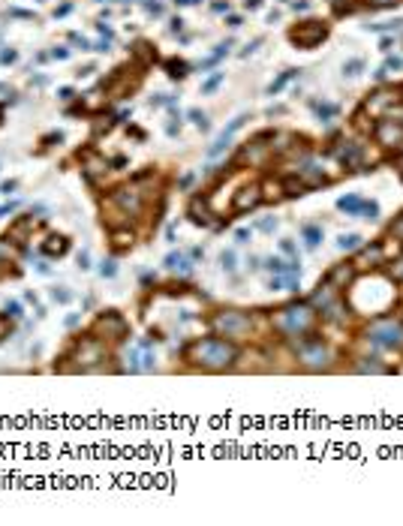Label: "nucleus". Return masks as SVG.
Here are the masks:
<instances>
[{"label": "nucleus", "mask_w": 403, "mask_h": 526, "mask_svg": "<svg viewBox=\"0 0 403 526\" xmlns=\"http://www.w3.org/2000/svg\"><path fill=\"white\" fill-rule=\"evenodd\" d=\"M262 199H265L262 187H259V184H247V187H241V190L235 193V199H232V211H235V214H247V211H253Z\"/></svg>", "instance_id": "nucleus-11"}, {"label": "nucleus", "mask_w": 403, "mask_h": 526, "mask_svg": "<svg viewBox=\"0 0 403 526\" xmlns=\"http://www.w3.org/2000/svg\"><path fill=\"white\" fill-rule=\"evenodd\" d=\"M33 226H36V220H33V214H27V217H15L12 223H9V229H6V241H12V244H27V241H33L30 238V232H33Z\"/></svg>", "instance_id": "nucleus-12"}, {"label": "nucleus", "mask_w": 403, "mask_h": 526, "mask_svg": "<svg viewBox=\"0 0 403 526\" xmlns=\"http://www.w3.org/2000/svg\"><path fill=\"white\" fill-rule=\"evenodd\" d=\"M69 9H72V6H69V3H63V6H60V9H54V15H66V12H69Z\"/></svg>", "instance_id": "nucleus-58"}, {"label": "nucleus", "mask_w": 403, "mask_h": 526, "mask_svg": "<svg viewBox=\"0 0 403 526\" xmlns=\"http://www.w3.org/2000/svg\"><path fill=\"white\" fill-rule=\"evenodd\" d=\"M15 57H18V54H15V51H3V60H6V63H12V60H15Z\"/></svg>", "instance_id": "nucleus-61"}, {"label": "nucleus", "mask_w": 403, "mask_h": 526, "mask_svg": "<svg viewBox=\"0 0 403 526\" xmlns=\"http://www.w3.org/2000/svg\"><path fill=\"white\" fill-rule=\"evenodd\" d=\"M6 313H9L12 319H21V316H24V307H21V301H6Z\"/></svg>", "instance_id": "nucleus-40"}, {"label": "nucleus", "mask_w": 403, "mask_h": 526, "mask_svg": "<svg viewBox=\"0 0 403 526\" xmlns=\"http://www.w3.org/2000/svg\"><path fill=\"white\" fill-rule=\"evenodd\" d=\"M262 6V0H247V9H259Z\"/></svg>", "instance_id": "nucleus-63"}, {"label": "nucleus", "mask_w": 403, "mask_h": 526, "mask_svg": "<svg viewBox=\"0 0 403 526\" xmlns=\"http://www.w3.org/2000/svg\"><path fill=\"white\" fill-rule=\"evenodd\" d=\"M364 202H367V199H361V196H355V193H346V196L337 199V211L346 214V217H361V214H364Z\"/></svg>", "instance_id": "nucleus-18"}, {"label": "nucleus", "mask_w": 403, "mask_h": 526, "mask_svg": "<svg viewBox=\"0 0 403 526\" xmlns=\"http://www.w3.org/2000/svg\"><path fill=\"white\" fill-rule=\"evenodd\" d=\"M394 3H400V0H370V6H373V9H382V6H394Z\"/></svg>", "instance_id": "nucleus-49"}, {"label": "nucleus", "mask_w": 403, "mask_h": 526, "mask_svg": "<svg viewBox=\"0 0 403 526\" xmlns=\"http://www.w3.org/2000/svg\"><path fill=\"white\" fill-rule=\"evenodd\" d=\"M388 262V256H385V241H373V244H361L358 247V256H355V268L358 271H379L382 265Z\"/></svg>", "instance_id": "nucleus-8"}, {"label": "nucleus", "mask_w": 403, "mask_h": 526, "mask_svg": "<svg viewBox=\"0 0 403 526\" xmlns=\"http://www.w3.org/2000/svg\"><path fill=\"white\" fill-rule=\"evenodd\" d=\"M115 274H118V262H115V259H103V262H100V277L112 280Z\"/></svg>", "instance_id": "nucleus-28"}, {"label": "nucleus", "mask_w": 403, "mask_h": 526, "mask_svg": "<svg viewBox=\"0 0 403 526\" xmlns=\"http://www.w3.org/2000/svg\"><path fill=\"white\" fill-rule=\"evenodd\" d=\"M15 208H18V202H9V205H0V220H3V217H9V214H12Z\"/></svg>", "instance_id": "nucleus-47"}, {"label": "nucleus", "mask_w": 403, "mask_h": 526, "mask_svg": "<svg viewBox=\"0 0 403 526\" xmlns=\"http://www.w3.org/2000/svg\"><path fill=\"white\" fill-rule=\"evenodd\" d=\"M361 244H364V238H361L358 232H343V235L337 238V250H340V253H355Z\"/></svg>", "instance_id": "nucleus-21"}, {"label": "nucleus", "mask_w": 403, "mask_h": 526, "mask_svg": "<svg viewBox=\"0 0 403 526\" xmlns=\"http://www.w3.org/2000/svg\"><path fill=\"white\" fill-rule=\"evenodd\" d=\"M295 72H298V69H286V72H283L277 81H271V84H268V94H277V91H280V87H283V84H286V81H289Z\"/></svg>", "instance_id": "nucleus-33"}, {"label": "nucleus", "mask_w": 403, "mask_h": 526, "mask_svg": "<svg viewBox=\"0 0 403 526\" xmlns=\"http://www.w3.org/2000/svg\"><path fill=\"white\" fill-rule=\"evenodd\" d=\"M202 256H205V250H202V247H193V250H190V259H193V262H199Z\"/></svg>", "instance_id": "nucleus-53"}, {"label": "nucleus", "mask_w": 403, "mask_h": 526, "mask_svg": "<svg viewBox=\"0 0 403 526\" xmlns=\"http://www.w3.org/2000/svg\"><path fill=\"white\" fill-rule=\"evenodd\" d=\"M280 253H286V256H292V259H301V253H298V247L286 238V241H280Z\"/></svg>", "instance_id": "nucleus-39"}, {"label": "nucleus", "mask_w": 403, "mask_h": 526, "mask_svg": "<svg viewBox=\"0 0 403 526\" xmlns=\"http://www.w3.org/2000/svg\"><path fill=\"white\" fill-rule=\"evenodd\" d=\"M106 358H109V343H103L94 334H88V337L78 334V340L60 355V361H72V364L63 367V373H94V370H103Z\"/></svg>", "instance_id": "nucleus-3"}, {"label": "nucleus", "mask_w": 403, "mask_h": 526, "mask_svg": "<svg viewBox=\"0 0 403 526\" xmlns=\"http://www.w3.org/2000/svg\"><path fill=\"white\" fill-rule=\"evenodd\" d=\"M69 247H72V244H69V238H66V235H48V238L42 241V247H39V250H42L45 256H51V259H54V256L60 259V256H66V253H69Z\"/></svg>", "instance_id": "nucleus-16"}, {"label": "nucleus", "mask_w": 403, "mask_h": 526, "mask_svg": "<svg viewBox=\"0 0 403 526\" xmlns=\"http://www.w3.org/2000/svg\"><path fill=\"white\" fill-rule=\"evenodd\" d=\"M133 244H135V232L130 226L112 229V250L115 253H127V250H133Z\"/></svg>", "instance_id": "nucleus-15"}, {"label": "nucleus", "mask_w": 403, "mask_h": 526, "mask_svg": "<svg viewBox=\"0 0 403 526\" xmlns=\"http://www.w3.org/2000/svg\"><path fill=\"white\" fill-rule=\"evenodd\" d=\"M247 268H250L253 274H256V271L262 268V265H259V256H250V259H247Z\"/></svg>", "instance_id": "nucleus-51"}, {"label": "nucleus", "mask_w": 403, "mask_h": 526, "mask_svg": "<svg viewBox=\"0 0 403 526\" xmlns=\"http://www.w3.org/2000/svg\"><path fill=\"white\" fill-rule=\"evenodd\" d=\"M166 241H169V244H175V226H169V229H166Z\"/></svg>", "instance_id": "nucleus-56"}, {"label": "nucleus", "mask_w": 403, "mask_h": 526, "mask_svg": "<svg viewBox=\"0 0 403 526\" xmlns=\"http://www.w3.org/2000/svg\"><path fill=\"white\" fill-rule=\"evenodd\" d=\"M292 349H295V358L304 370L310 373H328L337 361V352H334V346L328 340H322V334L310 331L307 337L301 340H292Z\"/></svg>", "instance_id": "nucleus-4"}, {"label": "nucleus", "mask_w": 403, "mask_h": 526, "mask_svg": "<svg viewBox=\"0 0 403 526\" xmlns=\"http://www.w3.org/2000/svg\"><path fill=\"white\" fill-rule=\"evenodd\" d=\"M51 301H54V304H69V301H72V292H69L66 286H54V289H51Z\"/></svg>", "instance_id": "nucleus-29"}, {"label": "nucleus", "mask_w": 403, "mask_h": 526, "mask_svg": "<svg viewBox=\"0 0 403 526\" xmlns=\"http://www.w3.org/2000/svg\"><path fill=\"white\" fill-rule=\"evenodd\" d=\"M181 358L196 367V370H205V373H223V370H232L241 358V349L238 343L220 337V334H211V337H196L190 340L184 349H181Z\"/></svg>", "instance_id": "nucleus-1"}, {"label": "nucleus", "mask_w": 403, "mask_h": 526, "mask_svg": "<svg viewBox=\"0 0 403 526\" xmlns=\"http://www.w3.org/2000/svg\"><path fill=\"white\" fill-rule=\"evenodd\" d=\"M153 283H156V274H153V271H144V274H141V289H150Z\"/></svg>", "instance_id": "nucleus-44"}, {"label": "nucleus", "mask_w": 403, "mask_h": 526, "mask_svg": "<svg viewBox=\"0 0 403 526\" xmlns=\"http://www.w3.org/2000/svg\"><path fill=\"white\" fill-rule=\"evenodd\" d=\"M253 325H256V316H253V313L235 310V307L217 310V313L211 316V331L220 334V337H226V340H232V343L247 340V337L253 334Z\"/></svg>", "instance_id": "nucleus-6"}, {"label": "nucleus", "mask_w": 403, "mask_h": 526, "mask_svg": "<svg viewBox=\"0 0 403 526\" xmlns=\"http://www.w3.org/2000/svg\"><path fill=\"white\" fill-rule=\"evenodd\" d=\"M51 54H54V57H57V60H63V57H69V51H66V48H54V51H51Z\"/></svg>", "instance_id": "nucleus-54"}, {"label": "nucleus", "mask_w": 403, "mask_h": 526, "mask_svg": "<svg viewBox=\"0 0 403 526\" xmlns=\"http://www.w3.org/2000/svg\"><path fill=\"white\" fill-rule=\"evenodd\" d=\"M313 109L319 112V121H331L337 115V106H331V103H313Z\"/></svg>", "instance_id": "nucleus-25"}, {"label": "nucleus", "mask_w": 403, "mask_h": 526, "mask_svg": "<svg viewBox=\"0 0 403 526\" xmlns=\"http://www.w3.org/2000/svg\"><path fill=\"white\" fill-rule=\"evenodd\" d=\"M220 268H223L226 274H235V268H238V256H235V250H223V253H220Z\"/></svg>", "instance_id": "nucleus-23"}, {"label": "nucleus", "mask_w": 403, "mask_h": 526, "mask_svg": "<svg viewBox=\"0 0 403 526\" xmlns=\"http://www.w3.org/2000/svg\"><path fill=\"white\" fill-rule=\"evenodd\" d=\"M361 340L373 349H385V352H403V319L400 316H373L361 328Z\"/></svg>", "instance_id": "nucleus-5"}, {"label": "nucleus", "mask_w": 403, "mask_h": 526, "mask_svg": "<svg viewBox=\"0 0 403 526\" xmlns=\"http://www.w3.org/2000/svg\"><path fill=\"white\" fill-rule=\"evenodd\" d=\"M355 277H358V268H355V262H337V265H331L328 268V274L322 277L328 286H334L337 292H346L352 283H355Z\"/></svg>", "instance_id": "nucleus-9"}, {"label": "nucleus", "mask_w": 403, "mask_h": 526, "mask_svg": "<svg viewBox=\"0 0 403 526\" xmlns=\"http://www.w3.org/2000/svg\"><path fill=\"white\" fill-rule=\"evenodd\" d=\"M193 181H196V174H184V178L178 181V190H187V187H193Z\"/></svg>", "instance_id": "nucleus-48"}, {"label": "nucleus", "mask_w": 403, "mask_h": 526, "mask_svg": "<svg viewBox=\"0 0 403 526\" xmlns=\"http://www.w3.org/2000/svg\"><path fill=\"white\" fill-rule=\"evenodd\" d=\"M78 322H82V316H78V313H69V316L63 319V325H66V328H78Z\"/></svg>", "instance_id": "nucleus-46"}, {"label": "nucleus", "mask_w": 403, "mask_h": 526, "mask_svg": "<svg viewBox=\"0 0 403 526\" xmlns=\"http://www.w3.org/2000/svg\"><path fill=\"white\" fill-rule=\"evenodd\" d=\"M60 100H72V87H60Z\"/></svg>", "instance_id": "nucleus-55"}, {"label": "nucleus", "mask_w": 403, "mask_h": 526, "mask_svg": "<svg viewBox=\"0 0 403 526\" xmlns=\"http://www.w3.org/2000/svg\"><path fill=\"white\" fill-rule=\"evenodd\" d=\"M166 66H169V75H172V78H184V75H187V69H190L184 60H169Z\"/></svg>", "instance_id": "nucleus-30"}, {"label": "nucleus", "mask_w": 403, "mask_h": 526, "mask_svg": "<svg viewBox=\"0 0 403 526\" xmlns=\"http://www.w3.org/2000/svg\"><path fill=\"white\" fill-rule=\"evenodd\" d=\"M229 27H241V18H238V15H229Z\"/></svg>", "instance_id": "nucleus-59"}, {"label": "nucleus", "mask_w": 403, "mask_h": 526, "mask_svg": "<svg viewBox=\"0 0 403 526\" xmlns=\"http://www.w3.org/2000/svg\"><path fill=\"white\" fill-rule=\"evenodd\" d=\"M141 352H144V355H141V373H150V370L156 367V355L150 352V346H147V349H141Z\"/></svg>", "instance_id": "nucleus-31"}, {"label": "nucleus", "mask_w": 403, "mask_h": 526, "mask_svg": "<svg viewBox=\"0 0 403 526\" xmlns=\"http://www.w3.org/2000/svg\"><path fill=\"white\" fill-rule=\"evenodd\" d=\"M91 334L100 337L103 343H127V340H130V322H127L124 313H118V310H103V313L94 319Z\"/></svg>", "instance_id": "nucleus-7"}, {"label": "nucleus", "mask_w": 403, "mask_h": 526, "mask_svg": "<svg viewBox=\"0 0 403 526\" xmlns=\"http://www.w3.org/2000/svg\"><path fill=\"white\" fill-rule=\"evenodd\" d=\"M256 229H259V232H265V235H271V232L277 229V217H265V220H259V223H256Z\"/></svg>", "instance_id": "nucleus-37"}, {"label": "nucleus", "mask_w": 403, "mask_h": 526, "mask_svg": "<svg viewBox=\"0 0 403 526\" xmlns=\"http://www.w3.org/2000/svg\"><path fill=\"white\" fill-rule=\"evenodd\" d=\"M33 271H36V274H42V277H48V274H51V265H48V262H36V265H33Z\"/></svg>", "instance_id": "nucleus-45"}, {"label": "nucleus", "mask_w": 403, "mask_h": 526, "mask_svg": "<svg viewBox=\"0 0 403 526\" xmlns=\"http://www.w3.org/2000/svg\"><path fill=\"white\" fill-rule=\"evenodd\" d=\"M352 370H355V373H373V376H379V373H391V367L382 364V361L373 358V355H361V358H355Z\"/></svg>", "instance_id": "nucleus-19"}, {"label": "nucleus", "mask_w": 403, "mask_h": 526, "mask_svg": "<svg viewBox=\"0 0 403 526\" xmlns=\"http://www.w3.org/2000/svg\"><path fill=\"white\" fill-rule=\"evenodd\" d=\"M301 238H304L307 250H316V247L322 244V238H325V229H322L319 223H304V226H301Z\"/></svg>", "instance_id": "nucleus-20"}, {"label": "nucleus", "mask_w": 403, "mask_h": 526, "mask_svg": "<svg viewBox=\"0 0 403 526\" xmlns=\"http://www.w3.org/2000/svg\"><path fill=\"white\" fill-rule=\"evenodd\" d=\"M388 277L397 283V286H403V253L394 259V265H391V271H388Z\"/></svg>", "instance_id": "nucleus-27"}, {"label": "nucleus", "mask_w": 403, "mask_h": 526, "mask_svg": "<svg viewBox=\"0 0 403 526\" xmlns=\"http://www.w3.org/2000/svg\"><path fill=\"white\" fill-rule=\"evenodd\" d=\"M78 268H82V271H88V268H91V253H88V250H82V253H78Z\"/></svg>", "instance_id": "nucleus-43"}, {"label": "nucleus", "mask_w": 403, "mask_h": 526, "mask_svg": "<svg viewBox=\"0 0 403 526\" xmlns=\"http://www.w3.org/2000/svg\"><path fill=\"white\" fill-rule=\"evenodd\" d=\"M220 81H223V72H214V75H211V78L202 84V94H214L217 87H220Z\"/></svg>", "instance_id": "nucleus-35"}, {"label": "nucleus", "mask_w": 403, "mask_h": 526, "mask_svg": "<svg viewBox=\"0 0 403 526\" xmlns=\"http://www.w3.org/2000/svg\"><path fill=\"white\" fill-rule=\"evenodd\" d=\"M361 69H364V60H349V63H343V75H349V78H355Z\"/></svg>", "instance_id": "nucleus-36"}, {"label": "nucleus", "mask_w": 403, "mask_h": 526, "mask_svg": "<svg viewBox=\"0 0 403 526\" xmlns=\"http://www.w3.org/2000/svg\"><path fill=\"white\" fill-rule=\"evenodd\" d=\"M187 217H190L193 226H211V223H214V211L208 208V199H202V196H193V199H190Z\"/></svg>", "instance_id": "nucleus-13"}, {"label": "nucleus", "mask_w": 403, "mask_h": 526, "mask_svg": "<svg viewBox=\"0 0 403 526\" xmlns=\"http://www.w3.org/2000/svg\"><path fill=\"white\" fill-rule=\"evenodd\" d=\"M325 36H328V27L319 24V21H304L301 27H295V30L289 33V39H292L295 45H301V48H313L316 42H322Z\"/></svg>", "instance_id": "nucleus-10"}, {"label": "nucleus", "mask_w": 403, "mask_h": 526, "mask_svg": "<svg viewBox=\"0 0 403 526\" xmlns=\"http://www.w3.org/2000/svg\"><path fill=\"white\" fill-rule=\"evenodd\" d=\"M307 6H310L307 0H295V3H292V9H307Z\"/></svg>", "instance_id": "nucleus-57"}, {"label": "nucleus", "mask_w": 403, "mask_h": 526, "mask_svg": "<svg viewBox=\"0 0 403 526\" xmlns=\"http://www.w3.org/2000/svg\"><path fill=\"white\" fill-rule=\"evenodd\" d=\"M265 268H268L271 274H286L289 262H286V259H280V256H268V259H265Z\"/></svg>", "instance_id": "nucleus-24"}, {"label": "nucleus", "mask_w": 403, "mask_h": 526, "mask_svg": "<svg viewBox=\"0 0 403 526\" xmlns=\"http://www.w3.org/2000/svg\"><path fill=\"white\" fill-rule=\"evenodd\" d=\"M24 301H27V304H36V292H24Z\"/></svg>", "instance_id": "nucleus-62"}, {"label": "nucleus", "mask_w": 403, "mask_h": 526, "mask_svg": "<svg viewBox=\"0 0 403 526\" xmlns=\"http://www.w3.org/2000/svg\"><path fill=\"white\" fill-rule=\"evenodd\" d=\"M190 121H193V124H196L199 130H208V127H211V124H208V118H205V115H202L199 109H193V112H190Z\"/></svg>", "instance_id": "nucleus-38"}, {"label": "nucleus", "mask_w": 403, "mask_h": 526, "mask_svg": "<svg viewBox=\"0 0 403 526\" xmlns=\"http://www.w3.org/2000/svg\"><path fill=\"white\" fill-rule=\"evenodd\" d=\"M12 322H15V319H12L9 313H0V343H3L6 337H12Z\"/></svg>", "instance_id": "nucleus-26"}, {"label": "nucleus", "mask_w": 403, "mask_h": 526, "mask_svg": "<svg viewBox=\"0 0 403 526\" xmlns=\"http://www.w3.org/2000/svg\"><path fill=\"white\" fill-rule=\"evenodd\" d=\"M379 141H382V144H400V141H403V127L382 124V127H379Z\"/></svg>", "instance_id": "nucleus-22"}, {"label": "nucleus", "mask_w": 403, "mask_h": 526, "mask_svg": "<svg viewBox=\"0 0 403 526\" xmlns=\"http://www.w3.org/2000/svg\"><path fill=\"white\" fill-rule=\"evenodd\" d=\"M181 27H184V21H181V18H175V21H172V33H178Z\"/></svg>", "instance_id": "nucleus-60"}, {"label": "nucleus", "mask_w": 403, "mask_h": 526, "mask_svg": "<svg viewBox=\"0 0 403 526\" xmlns=\"http://www.w3.org/2000/svg\"><path fill=\"white\" fill-rule=\"evenodd\" d=\"M253 241V229H235V244H250Z\"/></svg>", "instance_id": "nucleus-41"}, {"label": "nucleus", "mask_w": 403, "mask_h": 526, "mask_svg": "<svg viewBox=\"0 0 403 526\" xmlns=\"http://www.w3.org/2000/svg\"><path fill=\"white\" fill-rule=\"evenodd\" d=\"M316 325H319V313L310 301H289L271 313V328L283 340H301L310 331H316Z\"/></svg>", "instance_id": "nucleus-2"}, {"label": "nucleus", "mask_w": 403, "mask_h": 526, "mask_svg": "<svg viewBox=\"0 0 403 526\" xmlns=\"http://www.w3.org/2000/svg\"><path fill=\"white\" fill-rule=\"evenodd\" d=\"M388 235H391V241H400V244H403V214L388 226Z\"/></svg>", "instance_id": "nucleus-32"}, {"label": "nucleus", "mask_w": 403, "mask_h": 526, "mask_svg": "<svg viewBox=\"0 0 403 526\" xmlns=\"http://www.w3.org/2000/svg\"><path fill=\"white\" fill-rule=\"evenodd\" d=\"M244 121H247V115H238V118H235V121H232V124H229V127H226V130L220 132V135H217V141H214V144L208 147V156H220V153H223V150L229 147L232 135H235V132H238L241 127H244Z\"/></svg>", "instance_id": "nucleus-14"}, {"label": "nucleus", "mask_w": 403, "mask_h": 526, "mask_svg": "<svg viewBox=\"0 0 403 526\" xmlns=\"http://www.w3.org/2000/svg\"><path fill=\"white\" fill-rule=\"evenodd\" d=\"M361 217L370 220V223H376L379 220V202H364V214Z\"/></svg>", "instance_id": "nucleus-34"}, {"label": "nucleus", "mask_w": 403, "mask_h": 526, "mask_svg": "<svg viewBox=\"0 0 403 526\" xmlns=\"http://www.w3.org/2000/svg\"><path fill=\"white\" fill-rule=\"evenodd\" d=\"M15 190H18V181H6L3 187H0V193H3V196H9V193H15Z\"/></svg>", "instance_id": "nucleus-50"}, {"label": "nucleus", "mask_w": 403, "mask_h": 526, "mask_svg": "<svg viewBox=\"0 0 403 526\" xmlns=\"http://www.w3.org/2000/svg\"><path fill=\"white\" fill-rule=\"evenodd\" d=\"M268 289H271V292H280V289H286V286H283V274H274V277L268 280Z\"/></svg>", "instance_id": "nucleus-42"}, {"label": "nucleus", "mask_w": 403, "mask_h": 526, "mask_svg": "<svg viewBox=\"0 0 403 526\" xmlns=\"http://www.w3.org/2000/svg\"><path fill=\"white\" fill-rule=\"evenodd\" d=\"M163 265H166L169 271H175V274H184V277H190V274H193V259H190V256H184V253H175V250L163 259Z\"/></svg>", "instance_id": "nucleus-17"}, {"label": "nucleus", "mask_w": 403, "mask_h": 526, "mask_svg": "<svg viewBox=\"0 0 403 526\" xmlns=\"http://www.w3.org/2000/svg\"><path fill=\"white\" fill-rule=\"evenodd\" d=\"M400 66H403L400 57H388V63H385V69H400Z\"/></svg>", "instance_id": "nucleus-52"}]
</instances>
